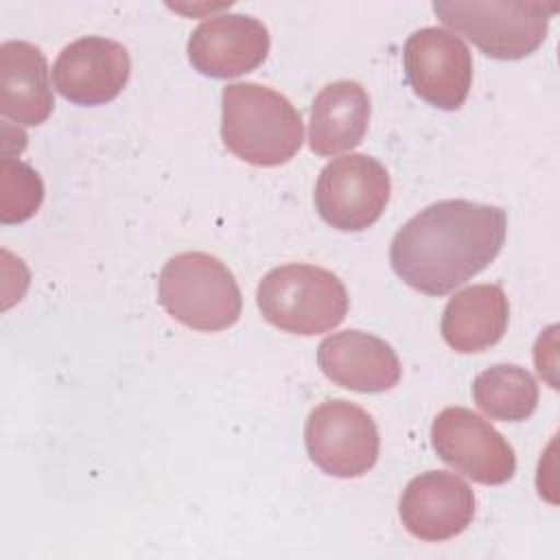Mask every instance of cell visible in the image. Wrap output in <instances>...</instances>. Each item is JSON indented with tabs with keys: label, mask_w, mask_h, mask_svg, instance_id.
Returning a JSON list of instances; mask_svg holds the SVG:
<instances>
[{
	"label": "cell",
	"mask_w": 560,
	"mask_h": 560,
	"mask_svg": "<svg viewBox=\"0 0 560 560\" xmlns=\"http://www.w3.org/2000/svg\"><path fill=\"white\" fill-rule=\"evenodd\" d=\"M505 232L503 208L444 199L420 210L394 234L389 262L411 289L446 295L497 258Z\"/></svg>",
	"instance_id": "6da1fadb"
},
{
	"label": "cell",
	"mask_w": 560,
	"mask_h": 560,
	"mask_svg": "<svg viewBox=\"0 0 560 560\" xmlns=\"http://www.w3.org/2000/svg\"><path fill=\"white\" fill-rule=\"evenodd\" d=\"M221 138L243 162L280 166L302 147L300 112L280 92L254 83H230L221 92Z\"/></svg>",
	"instance_id": "7a4b0ae2"
},
{
	"label": "cell",
	"mask_w": 560,
	"mask_h": 560,
	"mask_svg": "<svg viewBox=\"0 0 560 560\" xmlns=\"http://www.w3.org/2000/svg\"><path fill=\"white\" fill-rule=\"evenodd\" d=\"M158 300L175 322L201 332L234 326L243 311L234 273L206 252H182L168 258L158 278Z\"/></svg>",
	"instance_id": "3957f363"
},
{
	"label": "cell",
	"mask_w": 560,
	"mask_h": 560,
	"mask_svg": "<svg viewBox=\"0 0 560 560\" xmlns=\"http://www.w3.org/2000/svg\"><path fill=\"white\" fill-rule=\"evenodd\" d=\"M262 317L291 335H319L339 326L348 315V291L328 269L287 262L265 273L256 289Z\"/></svg>",
	"instance_id": "277c9868"
},
{
	"label": "cell",
	"mask_w": 560,
	"mask_h": 560,
	"mask_svg": "<svg viewBox=\"0 0 560 560\" xmlns=\"http://www.w3.org/2000/svg\"><path fill=\"white\" fill-rule=\"evenodd\" d=\"M433 11L483 55L516 61L545 42L556 7L525 0H435Z\"/></svg>",
	"instance_id": "5b68a950"
},
{
	"label": "cell",
	"mask_w": 560,
	"mask_h": 560,
	"mask_svg": "<svg viewBox=\"0 0 560 560\" xmlns=\"http://www.w3.org/2000/svg\"><path fill=\"white\" fill-rule=\"evenodd\" d=\"M304 444L311 462L330 477L365 475L378 459L381 438L372 416L359 405L332 398L319 402L306 418Z\"/></svg>",
	"instance_id": "8992f818"
},
{
	"label": "cell",
	"mask_w": 560,
	"mask_h": 560,
	"mask_svg": "<svg viewBox=\"0 0 560 560\" xmlns=\"http://www.w3.org/2000/svg\"><path fill=\"white\" fill-rule=\"evenodd\" d=\"M389 192V173L376 158L348 153L322 168L315 184V210L335 230L361 232L381 219Z\"/></svg>",
	"instance_id": "52a82bcc"
},
{
	"label": "cell",
	"mask_w": 560,
	"mask_h": 560,
	"mask_svg": "<svg viewBox=\"0 0 560 560\" xmlns=\"http://www.w3.org/2000/svg\"><path fill=\"white\" fill-rule=\"evenodd\" d=\"M431 446L444 464L483 486H501L516 472L512 444L466 407H446L433 418Z\"/></svg>",
	"instance_id": "ba28073f"
},
{
	"label": "cell",
	"mask_w": 560,
	"mask_h": 560,
	"mask_svg": "<svg viewBox=\"0 0 560 560\" xmlns=\"http://www.w3.org/2000/svg\"><path fill=\"white\" fill-rule=\"evenodd\" d=\"M411 90L438 109H459L472 85V57L459 35L424 26L411 33L402 48Z\"/></svg>",
	"instance_id": "9c48e42d"
},
{
	"label": "cell",
	"mask_w": 560,
	"mask_h": 560,
	"mask_svg": "<svg viewBox=\"0 0 560 560\" xmlns=\"http://www.w3.org/2000/svg\"><path fill=\"white\" fill-rule=\"evenodd\" d=\"M129 72L131 59L120 42L88 35L61 48L52 63V83L66 101L96 107L122 92Z\"/></svg>",
	"instance_id": "30bf717a"
},
{
	"label": "cell",
	"mask_w": 560,
	"mask_h": 560,
	"mask_svg": "<svg viewBox=\"0 0 560 560\" xmlns=\"http://www.w3.org/2000/svg\"><path fill=\"white\" fill-rule=\"evenodd\" d=\"M398 514L405 529L427 542L459 536L475 516L472 488L446 470H427L402 490Z\"/></svg>",
	"instance_id": "8fae6325"
},
{
	"label": "cell",
	"mask_w": 560,
	"mask_h": 560,
	"mask_svg": "<svg viewBox=\"0 0 560 560\" xmlns=\"http://www.w3.org/2000/svg\"><path fill=\"white\" fill-rule=\"evenodd\" d=\"M267 26L245 13H221L203 20L188 39L192 68L212 79H234L256 70L269 52Z\"/></svg>",
	"instance_id": "7c38bea8"
},
{
	"label": "cell",
	"mask_w": 560,
	"mask_h": 560,
	"mask_svg": "<svg viewBox=\"0 0 560 560\" xmlns=\"http://www.w3.org/2000/svg\"><path fill=\"white\" fill-rule=\"evenodd\" d=\"M317 365L335 385L361 394L392 389L402 372L385 339L354 328L328 335L317 348Z\"/></svg>",
	"instance_id": "4fadbf2b"
},
{
	"label": "cell",
	"mask_w": 560,
	"mask_h": 560,
	"mask_svg": "<svg viewBox=\"0 0 560 560\" xmlns=\"http://www.w3.org/2000/svg\"><path fill=\"white\" fill-rule=\"evenodd\" d=\"M55 107L48 61L39 46L9 39L0 46V112L24 127L42 125Z\"/></svg>",
	"instance_id": "5bb4252c"
},
{
	"label": "cell",
	"mask_w": 560,
	"mask_h": 560,
	"mask_svg": "<svg viewBox=\"0 0 560 560\" xmlns=\"http://www.w3.org/2000/svg\"><path fill=\"white\" fill-rule=\"evenodd\" d=\"M510 304L499 284H472L457 291L442 311L444 341L459 354L483 352L508 330Z\"/></svg>",
	"instance_id": "9a60e30c"
},
{
	"label": "cell",
	"mask_w": 560,
	"mask_h": 560,
	"mask_svg": "<svg viewBox=\"0 0 560 560\" xmlns=\"http://www.w3.org/2000/svg\"><path fill=\"white\" fill-rule=\"evenodd\" d=\"M368 90L357 81H332L313 98L308 147L317 155H337L354 149L370 122Z\"/></svg>",
	"instance_id": "2e32d148"
},
{
	"label": "cell",
	"mask_w": 560,
	"mask_h": 560,
	"mask_svg": "<svg viewBox=\"0 0 560 560\" xmlns=\"http://www.w3.org/2000/svg\"><path fill=\"white\" fill-rule=\"evenodd\" d=\"M472 398L492 420L523 422L538 407V383L521 365L497 363L475 376Z\"/></svg>",
	"instance_id": "e0dca14e"
},
{
	"label": "cell",
	"mask_w": 560,
	"mask_h": 560,
	"mask_svg": "<svg viewBox=\"0 0 560 560\" xmlns=\"http://www.w3.org/2000/svg\"><path fill=\"white\" fill-rule=\"evenodd\" d=\"M44 201L39 173L22 160H0V223H22L31 219Z\"/></svg>",
	"instance_id": "ac0fdd59"
}]
</instances>
